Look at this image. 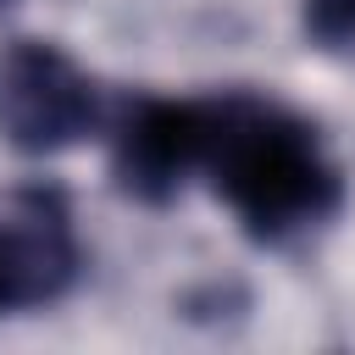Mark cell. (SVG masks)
Listing matches in <instances>:
<instances>
[{"label":"cell","instance_id":"6da1fadb","mask_svg":"<svg viewBox=\"0 0 355 355\" xmlns=\"http://www.w3.org/2000/svg\"><path fill=\"white\" fill-rule=\"evenodd\" d=\"M205 183L255 244H283L294 233H311L333 222L344 205V172L322 150L316 128L261 94L216 100Z\"/></svg>","mask_w":355,"mask_h":355},{"label":"cell","instance_id":"7a4b0ae2","mask_svg":"<svg viewBox=\"0 0 355 355\" xmlns=\"http://www.w3.org/2000/svg\"><path fill=\"white\" fill-rule=\"evenodd\" d=\"M100 83L55 39L0 44V139L22 155H61L100 133Z\"/></svg>","mask_w":355,"mask_h":355},{"label":"cell","instance_id":"3957f363","mask_svg":"<svg viewBox=\"0 0 355 355\" xmlns=\"http://www.w3.org/2000/svg\"><path fill=\"white\" fill-rule=\"evenodd\" d=\"M211 128H216V100H172V94L133 100L111 133V172L122 194L139 205L178 200L205 172Z\"/></svg>","mask_w":355,"mask_h":355},{"label":"cell","instance_id":"277c9868","mask_svg":"<svg viewBox=\"0 0 355 355\" xmlns=\"http://www.w3.org/2000/svg\"><path fill=\"white\" fill-rule=\"evenodd\" d=\"M83 272V244L72 227V205L50 183H28L0 194V283L6 305H50Z\"/></svg>","mask_w":355,"mask_h":355},{"label":"cell","instance_id":"5b68a950","mask_svg":"<svg viewBox=\"0 0 355 355\" xmlns=\"http://www.w3.org/2000/svg\"><path fill=\"white\" fill-rule=\"evenodd\" d=\"M300 28L327 55H355V0H305Z\"/></svg>","mask_w":355,"mask_h":355},{"label":"cell","instance_id":"8992f818","mask_svg":"<svg viewBox=\"0 0 355 355\" xmlns=\"http://www.w3.org/2000/svg\"><path fill=\"white\" fill-rule=\"evenodd\" d=\"M0 311H11V305H6V283H0Z\"/></svg>","mask_w":355,"mask_h":355}]
</instances>
